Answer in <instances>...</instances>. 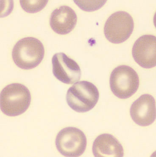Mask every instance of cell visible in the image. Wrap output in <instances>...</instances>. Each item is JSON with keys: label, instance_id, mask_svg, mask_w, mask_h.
<instances>
[{"label": "cell", "instance_id": "30bf717a", "mask_svg": "<svg viewBox=\"0 0 156 157\" xmlns=\"http://www.w3.org/2000/svg\"><path fill=\"white\" fill-rule=\"evenodd\" d=\"M77 21L75 11L69 6H63L53 11L50 18V25L55 33L65 35L74 29Z\"/></svg>", "mask_w": 156, "mask_h": 157}, {"label": "cell", "instance_id": "8fae6325", "mask_svg": "<svg viewBox=\"0 0 156 157\" xmlns=\"http://www.w3.org/2000/svg\"><path fill=\"white\" fill-rule=\"evenodd\" d=\"M93 152L95 157H123V147L114 136L103 134L94 141Z\"/></svg>", "mask_w": 156, "mask_h": 157}, {"label": "cell", "instance_id": "9c48e42d", "mask_svg": "<svg viewBox=\"0 0 156 157\" xmlns=\"http://www.w3.org/2000/svg\"><path fill=\"white\" fill-rule=\"evenodd\" d=\"M130 116L138 125H150L156 119L155 100L151 95L145 94L140 96L131 105Z\"/></svg>", "mask_w": 156, "mask_h": 157}, {"label": "cell", "instance_id": "6da1fadb", "mask_svg": "<svg viewBox=\"0 0 156 157\" xmlns=\"http://www.w3.org/2000/svg\"><path fill=\"white\" fill-rule=\"evenodd\" d=\"M29 90L24 85L12 83L6 86L1 93V109L9 117H16L24 113L31 102Z\"/></svg>", "mask_w": 156, "mask_h": 157}, {"label": "cell", "instance_id": "ba28073f", "mask_svg": "<svg viewBox=\"0 0 156 157\" xmlns=\"http://www.w3.org/2000/svg\"><path fill=\"white\" fill-rule=\"evenodd\" d=\"M135 61L145 68H151L156 65V37L153 35H144L136 41L132 49Z\"/></svg>", "mask_w": 156, "mask_h": 157}, {"label": "cell", "instance_id": "52a82bcc", "mask_svg": "<svg viewBox=\"0 0 156 157\" xmlns=\"http://www.w3.org/2000/svg\"><path fill=\"white\" fill-rule=\"evenodd\" d=\"M53 73L58 80L73 84L80 79L81 71L77 63L63 53H56L52 59Z\"/></svg>", "mask_w": 156, "mask_h": 157}, {"label": "cell", "instance_id": "8992f818", "mask_svg": "<svg viewBox=\"0 0 156 157\" xmlns=\"http://www.w3.org/2000/svg\"><path fill=\"white\" fill-rule=\"evenodd\" d=\"M56 146L59 152L66 157H78L87 147L86 136L82 130L74 127L62 129L56 137Z\"/></svg>", "mask_w": 156, "mask_h": 157}, {"label": "cell", "instance_id": "7a4b0ae2", "mask_svg": "<svg viewBox=\"0 0 156 157\" xmlns=\"http://www.w3.org/2000/svg\"><path fill=\"white\" fill-rule=\"evenodd\" d=\"M45 55L44 45L33 37H26L19 40L13 47L12 57L17 67L22 69L36 68L41 63Z\"/></svg>", "mask_w": 156, "mask_h": 157}, {"label": "cell", "instance_id": "3957f363", "mask_svg": "<svg viewBox=\"0 0 156 157\" xmlns=\"http://www.w3.org/2000/svg\"><path fill=\"white\" fill-rule=\"evenodd\" d=\"M99 93L94 84L86 81L78 82L67 90L66 101L72 109L78 113L87 112L97 104Z\"/></svg>", "mask_w": 156, "mask_h": 157}, {"label": "cell", "instance_id": "277c9868", "mask_svg": "<svg viewBox=\"0 0 156 157\" xmlns=\"http://www.w3.org/2000/svg\"><path fill=\"white\" fill-rule=\"evenodd\" d=\"M138 74L130 66L122 65L115 68L110 75L109 84L112 91L121 99L130 98L139 86Z\"/></svg>", "mask_w": 156, "mask_h": 157}, {"label": "cell", "instance_id": "7c38bea8", "mask_svg": "<svg viewBox=\"0 0 156 157\" xmlns=\"http://www.w3.org/2000/svg\"><path fill=\"white\" fill-rule=\"evenodd\" d=\"M23 9L29 13H36L43 10L47 4L48 1H21Z\"/></svg>", "mask_w": 156, "mask_h": 157}, {"label": "cell", "instance_id": "5b68a950", "mask_svg": "<svg viewBox=\"0 0 156 157\" xmlns=\"http://www.w3.org/2000/svg\"><path fill=\"white\" fill-rule=\"evenodd\" d=\"M134 28V23L131 15L124 11H118L107 19L104 27V34L109 41L120 44L129 38Z\"/></svg>", "mask_w": 156, "mask_h": 157}, {"label": "cell", "instance_id": "4fadbf2b", "mask_svg": "<svg viewBox=\"0 0 156 157\" xmlns=\"http://www.w3.org/2000/svg\"><path fill=\"white\" fill-rule=\"evenodd\" d=\"M76 5L84 11L91 12L99 9L106 1H74Z\"/></svg>", "mask_w": 156, "mask_h": 157}]
</instances>
